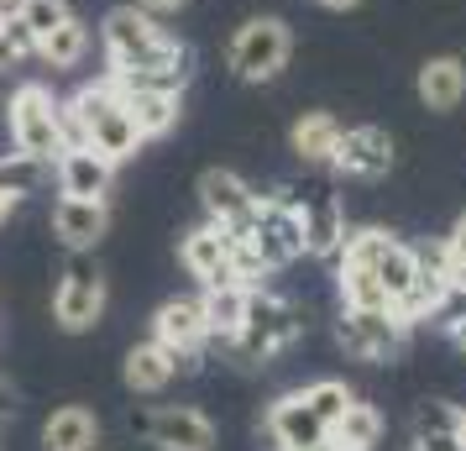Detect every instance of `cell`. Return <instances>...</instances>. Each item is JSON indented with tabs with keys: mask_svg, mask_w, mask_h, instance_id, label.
<instances>
[{
	"mask_svg": "<svg viewBox=\"0 0 466 451\" xmlns=\"http://www.w3.org/2000/svg\"><path fill=\"white\" fill-rule=\"evenodd\" d=\"M100 43H106V58H110V74H106L110 89H184L189 85L194 53L178 37H168L163 22L137 0L106 11Z\"/></svg>",
	"mask_w": 466,
	"mask_h": 451,
	"instance_id": "cell-1",
	"label": "cell"
},
{
	"mask_svg": "<svg viewBox=\"0 0 466 451\" xmlns=\"http://www.w3.org/2000/svg\"><path fill=\"white\" fill-rule=\"evenodd\" d=\"M58 110H64V142H85V148L106 152L110 163H127V158H137V148H142V131L131 121L127 100H121L106 79L74 89L68 100H58Z\"/></svg>",
	"mask_w": 466,
	"mask_h": 451,
	"instance_id": "cell-2",
	"label": "cell"
},
{
	"mask_svg": "<svg viewBox=\"0 0 466 451\" xmlns=\"http://www.w3.org/2000/svg\"><path fill=\"white\" fill-rule=\"evenodd\" d=\"M299 331H304V315H299L294 300L268 294V289H252V294H247L241 331L231 336V357L257 367V363H268V357H278V352H289Z\"/></svg>",
	"mask_w": 466,
	"mask_h": 451,
	"instance_id": "cell-3",
	"label": "cell"
},
{
	"mask_svg": "<svg viewBox=\"0 0 466 451\" xmlns=\"http://www.w3.org/2000/svg\"><path fill=\"white\" fill-rule=\"evenodd\" d=\"M5 127H11V142L32 158H43L53 163L58 152L68 148L64 142V110L53 100V89L47 85H16L11 95V106H5Z\"/></svg>",
	"mask_w": 466,
	"mask_h": 451,
	"instance_id": "cell-4",
	"label": "cell"
},
{
	"mask_svg": "<svg viewBox=\"0 0 466 451\" xmlns=\"http://www.w3.org/2000/svg\"><path fill=\"white\" fill-rule=\"evenodd\" d=\"M289 53H294V37L278 16H252V22L236 26L231 47H226V64H231L236 79L247 85H268L289 68Z\"/></svg>",
	"mask_w": 466,
	"mask_h": 451,
	"instance_id": "cell-5",
	"label": "cell"
},
{
	"mask_svg": "<svg viewBox=\"0 0 466 451\" xmlns=\"http://www.w3.org/2000/svg\"><path fill=\"white\" fill-rule=\"evenodd\" d=\"M336 342L357 363H388L409 342V321H399V310H340Z\"/></svg>",
	"mask_w": 466,
	"mask_h": 451,
	"instance_id": "cell-6",
	"label": "cell"
},
{
	"mask_svg": "<svg viewBox=\"0 0 466 451\" xmlns=\"http://www.w3.org/2000/svg\"><path fill=\"white\" fill-rule=\"evenodd\" d=\"M252 247L262 252L268 268H289L294 258H304V220L289 194H257V220H252Z\"/></svg>",
	"mask_w": 466,
	"mask_h": 451,
	"instance_id": "cell-7",
	"label": "cell"
},
{
	"mask_svg": "<svg viewBox=\"0 0 466 451\" xmlns=\"http://www.w3.org/2000/svg\"><path fill=\"white\" fill-rule=\"evenodd\" d=\"M100 310H106V273L95 268L89 252H74L58 289H53V315L64 331H89L100 321Z\"/></svg>",
	"mask_w": 466,
	"mask_h": 451,
	"instance_id": "cell-8",
	"label": "cell"
},
{
	"mask_svg": "<svg viewBox=\"0 0 466 451\" xmlns=\"http://www.w3.org/2000/svg\"><path fill=\"white\" fill-rule=\"evenodd\" d=\"M199 205L215 226H226V237H252L257 220V190L231 169H205L199 173Z\"/></svg>",
	"mask_w": 466,
	"mask_h": 451,
	"instance_id": "cell-9",
	"label": "cell"
},
{
	"mask_svg": "<svg viewBox=\"0 0 466 451\" xmlns=\"http://www.w3.org/2000/svg\"><path fill=\"white\" fill-rule=\"evenodd\" d=\"M152 342L173 357L178 373H194L199 367V352L210 346V331H205V315H199V300H168L157 315H152Z\"/></svg>",
	"mask_w": 466,
	"mask_h": 451,
	"instance_id": "cell-10",
	"label": "cell"
},
{
	"mask_svg": "<svg viewBox=\"0 0 466 451\" xmlns=\"http://www.w3.org/2000/svg\"><path fill=\"white\" fill-rule=\"evenodd\" d=\"M137 430H142L157 451H215V425L189 405L152 409V415L137 420Z\"/></svg>",
	"mask_w": 466,
	"mask_h": 451,
	"instance_id": "cell-11",
	"label": "cell"
},
{
	"mask_svg": "<svg viewBox=\"0 0 466 451\" xmlns=\"http://www.w3.org/2000/svg\"><path fill=\"white\" fill-rule=\"evenodd\" d=\"M53 173H58V194H68V200H106L110 179H116V163L106 152L85 148V142H68L53 158Z\"/></svg>",
	"mask_w": 466,
	"mask_h": 451,
	"instance_id": "cell-12",
	"label": "cell"
},
{
	"mask_svg": "<svg viewBox=\"0 0 466 451\" xmlns=\"http://www.w3.org/2000/svg\"><path fill=\"white\" fill-rule=\"evenodd\" d=\"M330 169L346 173V179H382V173L393 169V137H388L382 127H351V131H340Z\"/></svg>",
	"mask_w": 466,
	"mask_h": 451,
	"instance_id": "cell-13",
	"label": "cell"
},
{
	"mask_svg": "<svg viewBox=\"0 0 466 451\" xmlns=\"http://www.w3.org/2000/svg\"><path fill=\"white\" fill-rule=\"evenodd\" d=\"M299 205V220H304V252L309 258H336L340 237H346V210H340L336 194L309 190V194H289Z\"/></svg>",
	"mask_w": 466,
	"mask_h": 451,
	"instance_id": "cell-14",
	"label": "cell"
},
{
	"mask_svg": "<svg viewBox=\"0 0 466 451\" xmlns=\"http://www.w3.org/2000/svg\"><path fill=\"white\" fill-rule=\"evenodd\" d=\"M178 258H184V268H189L205 289H215V283H236V273H231V237H226V226H215V220L194 226L189 237H184V247H178Z\"/></svg>",
	"mask_w": 466,
	"mask_h": 451,
	"instance_id": "cell-15",
	"label": "cell"
},
{
	"mask_svg": "<svg viewBox=\"0 0 466 451\" xmlns=\"http://www.w3.org/2000/svg\"><path fill=\"white\" fill-rule=\"evenodd\" d=\"M325 436H330V430H325V420L309 409L304 388L273 399V409H268V441H273L278 451H304V446H315V441H325Z\"/></svg>",
	"mask_w": 466,
	"mask_h": 451,
	"instance_id": "cell-16",
	"label": "cell"
},
{
	"mask_svg": "<svg viewBox=\"0 0 466 451\" xmlns=\"http://www.w3.org/2000/svg\"><path fill=\"white\" fill-rule=\"evenodd\" d=\"M106 231H110L106 200H68V194H58V205H53V237L64 241L68 252H89Z\"/></svg>",
	"mask_w": 466,
	"mask_h": 451,
	"instance_id": "cell-17",
	"label": "cell"
},
{
	"mask_svg": "<svg viewBox=\"0 0 466 451\" xmlns=\"http://www.w3.org/2000/svg\"><path fill=\"white\" fill-rule=\"evenodd\" d=\"M121 100H127L131 121L142 131V142L152 137H168L178 127V116H184V89H116Z\"/></svg>",
	"mask_w": 466,
	"mask_h": 451,
	"instance_id": "cell-18",
	"label": "cell"
},
{
	"mask_svg": "<svg viewBox=\"0 0 466 451\" xmlns=\"http://www.w3.org/2000/svg\"><path fill=\"white\" fill-rule=\"evenodd\" d=\"M247 283H215L199 294V315H205V331H210L215 346H231V336L241 331V315H247Z\"/></svg>",
	"mask_w": 466,
	"mask_h": 451,
	"instance_id": "cell-19",
	"label": "cell"
},
{
	"mask_svg": "<svg viewBox=\"0 0 466 451\" xmlns=\"http://www.w3.org/2000/svg\"><path fill=\"white\" fill-rule=\"evenodd\" d=\"M95 441H100V420H95V409L64 405V409L47 415L43 451H95Z\"/></svg>",
	"mask_w": 466,
	"mask_h": 451,
	"instance_id": "cell-20",
	"label": "cell"
},
{
	"mask_svg": "<svg viewBox=\"0 0 466 451\" xmlns=\"http://www.w3.org/2000/svg\"><path fill=\"white\" fill-rule=\"evenodd\" d=\"M336 142H340V121L330 116V110H309V116H299L294 131H289L294 158L299 163H309V169L330 163V158H336Z\"/></svg>",
	"mask_w": 466,
	"mask_h": 451,
	"instance_id": "cell-21",
	"label": "cell"
},
{
	"mask_svg": "<svg viewBox=\"0 0 466 451\" xmlns=\"http://www.w3.org/2000/svg\"><path fill=\"white\" fill-rule=\"evenodd\" d=\"M420 100L430 110H456L466 100V64L461 58H430L420 68Z\"/></svg>",
	"mask_w": 466,
	"mask_h": 451,
	"instance_id": "cell-22",
	"label": "cell"
},
{
	"mask_svg": "<svg viewBox=\"0 0 466 451\" xmlns=\"http://www.w3.org/2000/svg\"><path fill=\"white\" fill-rule=\"evenodd\" d=\"M173 378H178V367H173V357L157 342H142L127 352V388L131 394H163Z\"/></svg>",
	"mask_w": 466,
	"mask_h": 451,
	"instance_id": "cell-23",
	"label": "cell"
},
{
	"mask_svg": "<svg viewBox=\"0 0 466 451\" xmlns=\"http://www.w3.org/2000/svg\"><path fill=\"white\" fill-rule=\"evenodd\" d=\"M89 53V26L79 22V16H68L64 26H53L43 43H37V58H43L47 68H79Z\"/></svg>",
	"mask_w": 466,
	"mask_h": 451,
	"instance_id": "cell-24",
	"label": "cell"
},
{
	"mask_svg": "<svg viewBox=\"0 0 466 451\" xmlns=\"http://www.w3.org/2000/svg\"><path fill=\"white\" fill-rule=\"evenodd\" d=\"M372 273H378V283L388 289V300H399L403 289L414 283V273H420V252H414L409 241L388 237L382 241V252H378V262H372Z\"/></svg>",
	"mask_w": 466,
	"mask_h": 451,
	"instance_id": "cell-25",
	"label": "cell"
},
{
	"mask_svg": "<svg viewBox=\"0 0 466 451\" xmlns=\"http://www.w3.org/2000/svg\"><path fill=\"white\" fill-rule=\"evenodd\" d=\"M53 163H43V158H32V152H0V194H11V200H26V194L43 190V179Z\"/></svg>",
	"mask_w": 466,
	"mask_h": 451,
	"instance_id": "cell-26",
	"label": "cell"
},
{
	"mask_svg": "<svg viewBox=\"0 0 466 451\" xmlns=\"http://www.w3.org/2000/svg\"><path fill=\"white\" fill-rule=\"evenodd\" d=\"M330 441H340V446H351V451H372L382 441V415L372 405L351 399V409L330 425Z\"/></svg>",
	"mask_w": 466,
	"mask_h": 451,
	"instance_id": "cell-27",
	"label": "cell"
},
{
	"mask_svg": "<svg viewBox=\"0 0 466 451\" xmlns=\"http://www.w3.org/2000/svg\"><path fill=\"white\" fill-rule=\"evenodd\" d=\"M336 283L346 310H393V300H388V289L378 283L372 268H336Z\"/></svg>",
	"mask_w": 466,
	"mask_h": 451,
	"instance_id": "cell-28",
	"label": "cell"
},
{
	"mask_svg": "<svg viewBox=\"0 0 466 451\" xmlns=\"http://www.w3.org/2000/svg\"><path fill=\"white\" fill-rule=\"evenodd\" d=\"M304 399H309V409H315L319 420H325V430H330V425L340 420V415L351 409V399H357V394L340 384V378H319V384L304 388Z\"/></svg>",
	"mask_w": 466,
	"mask_h": 451,
	"instance_id": "cell-29",
	"label": "cell"
},
{
	"mask_svg": "<svg viewBox=\"0 0 466 451\" xmlns=\"http://www.w3.org/2000/svg\"><path fill=\"white\" fill-rule=\"evenodd\" d=\"M16 16H22V22L32 26V37L43 43L53 26H64L68 16H74V5H68V0H16Z\"/></svg>",
	"mask_w": 466,
	"mask_h": 451,
	"instance_id": "cell-30",
	"label": "cell"
},
{
	"mask_svg": "<svg viewBox=\"0 0 466 451\" xmlns=\"http://www.w3.org/2000/svg\"><path fill=\"white\" fill-rule=\"evenodd\" d=\"M456 420H461V409L445 405V399H424L420 409H414V436H441V430H456Z\"/></svg>",
	"mask_w": 466,
	"mask_h": 451,
	"instance_id": "cell-31",
	"label": "cell"
},
{
	"mask_svg": "<svg viewBox=\"0 0 466 451\" xmlns=\"http://www.w3.org/2000/svg\"><path fill=\"white\" fill-rule=\"evenodd\" d=\"M0 22H5V37H11V47H16V58H37V37H32V26H26L16 11H5Z\"/></svg>",
	"mask_w": 466,
	"mask_h": 451,
	"instance_id": "cell-32",
	"label": "cell"
},
{
	"mask_svg": "<svg viewBox=\"0 0 466 451\" xmlns=\"http://www.w3.org/2000/svg\"><path fill=\"white\" fill-rule=\"evenodd\" d=\"M414 446H420V451H466L456 430H441V436H414Z\"/></svg>",
	"mask_w": 466,
	"mask_h": 451,
	"instance_id": "cell-33",
	"label": "cell"
},
{
	"mask_svg": "<svg viewBox=\"0 0 466 451\" xmlns=\"http://www.w3.org/2000/svg\"><path fill=\"white\" fill-rule=\"evenodd\" d=\"M445 252H451V262H466V210H461V220L451 226V237H445Z\"/></svg>",
	"mask_w": 466,
	"mask_h": 451,
	"instance_id": "cell-34",
	"label": "cell"
},
{
	"mask_svg": "<svg viewBox=\"0 0 466 451\" xmlns=\"http://www.w3.org/2000/svg\"><path fill=\"white\" fill-rule=\"evenodd\" d=\"M0 16H5V11H0ZM16 64H22V58H16V47H11V37H5V22H0V74L16 68Z\"/></svg>",
	"mask_w": 466,
	"mask_h": 451,
	"instance_id": "cell-35",
	"label": "cell"
},
{
	"mask_svg": "<svg viewBox=\"0 0 466 451\" xmlns=\"http://www.w3.org/2000/svg\"><path fill=\"white\" fill-rule=\"evenodd\" d=\"M137 5H147L152 16H168V11H178V5H189V0H137Z\"/></svg>",
	"mask_w": 466,
	"mask_h": 451,
	"instance_id": "cell-36",
	"label": "cell"
},
{
	"mask_svg": "<svg viewBox=\"0 0 466 451\" xmlns=\"http://www.w3.org/2000/svg\"><path fill=\"white\" fill-rule=\"evenodd\" d=\"M11 409H16V399H11V384L0 378V420H11Z\"/></svg>",
	"mask_w": 466,
	"mask_h": 451,
	"instance_id": "cell-37",
	"label": "cell"
},
{
	"mask_svg": "<svg viewBox=\"0 0 466 451\" xmlns=\"http://www.w3.org/2000/svg\"><path fill=\"white\" fill-rule=\"evenodd\" d=\"M16 205H22V200H11V194H0V226L11 220V210H16Z\"/></svg>",
	"mask_w": 466,
	"mask_h": 451,
	"instance_id": "cell-38",
	"label": "cell"
},
{
	"mask_svg": "<svg viewBox=\"0 0 466 451\" xmlns=\"http://www.w3.org/2000/svg\"><path fill=\"white\" fill-rule=\"evenodd\" d=\"M315 5H325V11H351V5H361V0H315Z\"/></svg>",
	"mask_w": 466,
	"mask_h": 451,
	"instance_id": "cell-39",
	"label": "cell"
},
{
	"mask_svg": "<svg viewBox=\"0 0 466 451\" xmlns=\"http://www.w3.org/2000/svg\"><path fill=\"white\" fill-rule=\"evenodd\" d=\"M304 451H351V446H340V441H330V436H325V441H315V446H304Z\"/></svg>",
	"mask_w": 466,
	"mask_h": 451,
	"instance_id": "cell-40",
	"label": "cell"
},
{
	"mask_svg": "<svg viewBox=\"0 0 466 451\" xmlns=\"http://www.w3.org/2000/svg\"><path fill=\"white\" fill-rule=\"evenodd\" d=\"M456 436H461V446H466V409H461V420H456Z\"/></svg>",
	"mask_w": 466,
	"mask_h": 451,
	"instance_id": "cell-41",
	"label": "cell"
},
{
	"mask_svg": "<svg viewBox=\"0 0 466 451\" xmlns=\"http://www.w3.org/2000/svg\"><path fill=\"white\" fill-rule=\"evenodd\" d=\"M0 11H16V0H0Z\"/></svg>",
	"mask_w": 466,
	"mask_h": 451,
	"instance_id": "cell-42",
	"label": "cell"
},
{
	"mask_svg": "<svg viewBox=\"0 0 466 451\" xmlns=\"http://www.w3.org/2000/svg\"><path fill=\"white\" fill-rule=\"evenodd\" d=\"M414 451H420V446H414Z\"/></svg>",
	"mask_w": 466,
	"mask_h": 451,
	"instance_id": "cell-43",
	"label": "cell"
}]
</instances>
